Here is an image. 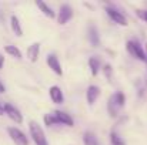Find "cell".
<instances>
[{
    "instance_id": "cell-1",
    "label": "cell",
    "mask_w": 147,
    "mask_h": 145,
    "mask_svg": "<svg viewBox=\"0 0 147 145\" xmlns=\"http://www.w3.org/2000/svg\"><path fill=\"white\" fill-rule=\"evenodd\" d=\"M29 130H30L32 140H33V142L36 145H49L43 128H42L36 121H30V122H29Z\"/></svg>"
},
{
    "instance_id": "cell-12",
    "label": "cell",
    "mask_w": 147,
    "mask_h": 145,
    "mask_svg": "<svg viewBox=\"0 0 147 145\" xmlns=\"http://www.w3.org/2000/svg\"><path fill=\"white\" fill-rule=\"evenodd\" d=\"M39 54H40V44L39 43H33V44L29 46V48H27V58L32 63H36L37 61Z\"/></svg>"
},
{
    "instance_id": "cell-8",
    "label": "cell",
    "mask_w": 147,
    "mask_h": 145,
    "mask_svg": "<svg viewBox=\"0 0 147 145\" xmlns=\"http://www.w3.org/2000/svg\"><path fill=\"white\" fill-rule=\"evenodd\" d=\"M49 96H50L51 101H53L54 104H61V102L64 101L63 91H61V88L57 87V86H51V87H50L49 88Z\"/></svg>"
},
{
    "instance_id": "cell-10",
    "label": "cell",
    "mask_w": 147,
    "mask_h": 145,
    "mask_svg": "<svg viewBox=\"0 0 147 145\" xmlns=\"http://www.w3.org/2000/svg\"><path fill=\"white\" fill-rule=\"evenodd\" d=\"M87 39H89V41H90V44L93 47H98L100 46V37H98V31L96 29V26H89Z\"/></svg>"
},
{
    "instance_id": "cell-15",
    "label": "cell",
    "mask_w": 147,
    "mask_h": 145,
    "mask_svg": "<svg viewBox=\"0 0 147 145\" xmlns=\"http://www.w3.org/2000/svg\"><path fill=\"white\" fill-rule=\"evenodd\" d=\"M83 144L84 145H98V140L93 132L86 131V132L83 134Z\"/></svg>"
},
{
    "instance_id": "cell-11",
    "label": "cell",
    "mask_w": 147,
    "mask_h": 145,
    "mask_svg": "<svg viewBox=\"0 0 147 145\" xmlns=\"http://www.w3.org/2000/svg\"><path fill=\"white\" fill-rule=\"evenodd\" d=\"M98 96H100V88L97 86H90L86 91V98H87V102L89 105H93L96 101H97Z\"/></svg>"
},
{
    "instance_id": "cell-22",
    "label": "cell",
    "mask_w": 147,
    "mask_h": 145,
    "mask_svg": "<svg viewBox=\"0 0 147 145\" xmlns=\"http://www.w3.org/2000/svg\"><path fill=\"white\" fill-rule=\"evenodd\" d=\"M137 16L147 23V10H137Z\"/></svg>"
},
{
    "instance_id": "cell-23",
    "label": "cell",
    "mask_w": 147,
    "mask_h": 145,
    "mask_svg": "<svg viewBox=\"0 0 147 145\" xmlns=\"http://www.w3.org/2000/svg\"><path fill=\"white\" fill-rule=\"evenodd\" d=\"M3 65H4V57H3V54H0V70L3 68Z\"/></svg>"
},
{
    "instance_id": "cell-16",
    "label": "cell",
    "mask_w": 147,
    "mask_h": 145,
    "mask_svg": "<svg viewBox=\"0 0 147 145\" xmlns=\"http://www.w3.org/2000/svg\"><path fill=\"white\" fill-rule=\"evenodd\" d=\"M89 68H90V73L93 76H97L98 70H100V60L97 57H90L89 58Z\"/></svg>"
},
{
    "instance_id": "cell-6",
    "label": "cell",
    "mask_w": 147,
    "mask_h": 145,
    "mask_svg": "<svg viewBox=\"0 0 147 145\" xmlns=\"http://www.w3.org/2000/svg\"><path fill=\"white\" fill-rule=\"evenodd\" d=\"M71 17H73V9L69 4H63L60 7V10H59V14H57L59 24H66Z\"/></svg>"
},
{
    "instance_id": "cell-18",
    "label": "cell",
    "mask_w": 147,
    "mask_h": 145,
    "mask_svg": "<svg viewBox=\"0 0 147 145\" xmlns=\"http://www.w3.org/2000/svg\"><path fill=\"white\" fill-rule=\"evenodd\" d=\"M111 100H113V102L116 104L117 108H121L126 102V97H124L123 93H116L114 96H111Z\"/></svg>"
},
{
    "instance_id": "cell-21",
    "label": "cell",
    "mask_w": 147,
    "mask_h": 145,
    "mask_svg": "<svg viewBox=\"0 0 147 145\" xmlns=\"http://www.w3.org/2000/svg\"><path fill=\"white\" fill-rule=\"evenodd\" d=\"M103 71H104V76L110 80V78H111V65H110V64H106V65L103 67Z\"/></svg>"
},
{
    "instance_id": "cell-24",
    "label": "cell",
    "mask_w": 147,
    "mask_h": 145,
    "mask_svg": "<svg viewBox=\"0 0 147 145\" xmlns=\"http://www.w3.org/2000/svg\"><path fill=\"white\" fill-rule=\"evenodd\" d=\"M4 91H6V87H4V86H3V83L0 81V94H3Z\"/></svg>"
},
{
    "instance_id": "cell-5",
    "label": "cell",
    "mask_w": 147,
    "mask_h": 145,
    "mask_svg": "<svg viewBox=\"0 0 147 145\" xmlns=\"http://www.w3.org/2000/svg\"><path fill=\"white\" fill-rule=\"evenodd\" d=\"M4 112H6V115H7L10 120H13L16 124H22V122H23V115H22V112H20L16 107H13L11 104H4Z\"/></svg>"
},
{
    "instance_id": "cell-4",
    "label": "cell",
    "mask_w": 147,
    "mask_h": 145,
    "mask_svg": "<svg viewBox=\"0 0 147 145\" xmlns=\"http://www.w3.org/2000/svg\"><path fill=\"white\" fill-rule=\"evenodd\" d=\"M106 13H107V16H109L116 24H119V26H127V20H126L124 14H121L117 9H114V7H111V6H107V7H106Z\"/></svg>"
},
{
    "instance_id": "cell-9",
    "label": "cell",
    "mask_w": 147,
    "mask_h": 145,
    "mask_svg": "<svg viewBox=\"0 0 147 145\" xmlns=\"http://www.w3.org/2000/svg\"><path fill=\"white\" fill-rule=\"evenodd\" d=\"M53 114L57 117V120H59L60 124H63V125H66V127H73V125H74L73 118H71L67 112H64V111H53Z\"/></svg>"
},
{
    "instance_id": "cell-7",
    "label": "cell",
    "mask_w": 147,
    "mask_h": 145,
    "mask_svg": "<svg viewBox=\"0 0 147 145\" xmlns=\"http://www.w3.org/2000/svg\"><path fill=\"white\" fill-rule=\"evenodd\" d=\"M46 63L49 65V68H51V71L57 76H63V68H61V64L59 61V58L54 55V54H49L46 57Z\"/></svg>"
},
{
    "instance_id": "cell-14",
    "label": "cell",
    "mask_w": 147,
    "mask_h": 145,
    "mask_svg": "<svg viewBox=\"0 0 147 145\" xmlns=\"http://www.w3.org/2000/svg\"><path fill=\"white\" fill-rule=\"evenodd\" d=\"M36 6H37V7L40 9V11H42L45 16H47L49 19H54V17H56V14H54V11L51 10V7H50V6H47L45 1L37 0V1H36Z\"/></svg>"
},
{
    "instance_id": "cell-20",
    "label": "cell",
    "mask_w": 147,
    "mask_h": 145,
    "mask_svg": "<svg viewBox=\"0 0 147 145\" xmlns=\"http://www.w3.org/2000/svg\"><path fill=\"white\" fill-rule=\"evenodd\" d=\"M110 141H111L113 145H126V142H124L116 132H111V134H110Z\"/></svg>"
},
{
    "instance_id": "cell-2",
    "label": "cell",
    "mask_w": 147,
    "mask_h": 145,
    "mask_svg": "<svg viewBox=\"0 0 147 145\" xmlns=\"http://www.w3.org/2000/svg\"><path fill=\"white\" fill-rule=\"evenodd\" d=\"M126 47H127V51H129L133 57H136L137 60H142V61H146L147 60V55H146V53H144V50H143V47H142L137 41L129 40L127 44H126Z\"/></svg>"
},
{
    "instance_id": "cell-13",
    "label": "cell",
    "mask_w": 147,
    "mask_h": 145,
    "mask_svg": "<svg viewBox=\"0 0 147 145\" xmlns=\"http://www.w3.org/2000/svg\"><path fill=\"white\" fill-rule=\"evenodd\" d=\"M10 27H11L13 33H14L17 37H22V36H23V29H22L20 20H19L16 16H11V17H10Z\"/></svg>"
},
{
    "instance_id": "cell-26",
    "label": "cell",
    "mask_w": 147,
    "mask_h": 145,
    "mask_svg": "<svg viewBox=\"0 0 147 145\" xmlns=\"http://www.w3.org/2000/svg\"><path fill=\"white\" fill-rule=\"evenodd\" d=\"M146 55H147V43H146Z\"/></svg>"
},
{
    "instance_id": "cell-17",
    "label": "cell",
    "mask_w": 147,
    "mask_h": 145,
    "mask_svg": "<svg viewBox=\"0 0 147 145\" xmlns=\"http://www.w3.org/2000/svg\"><path fill=\"white\" fill-rule=\"evenodd\" d=\"M4 51H6L7 54H10L11 57L17 58V60L22 58V51L16 47V46H6V47H4Z\"/></svg>"
},
{
    "instance_id": "cell-3",
    "label": "cell",
    "mask_w": 147,
    "mask_h": 145,
    "mask_svg": "<svg viewBox=\"0 0 147 145\" xmlns=\"http://www.w3.org/2000/svg\"><path fill=\"white\" fill-rule=\"evenodd\" d=\"M7 132H9L11 141H13L16 145H29L27 137H26L24 132L20 131L19 128H16V127H10V128H7Z\"/></svg>"
},
{
    "instance_id": "cell-19",
    "label": "cell",
    "mask_w": 147,
    "mask_h": 145,
    "mask_svg": "<svg viewBox=\"0 0 147 145\" xmlns=\"http://www.w3.org/2000/svg\"><path fill=\"white\" fill-rule=\"evenodd\" d=\"M45 124L47 125V127H53V125H57V124H60L59 122V120H57V117L51 112V114H46L45 115Z\"/></svg>"
},
{
    "instance_id": "cell-25",
    "label": "cell",
    "mask_w": 147,
    "mask_h": 145,
    "mask_svg": "<svg viewBox=\"0 0 147 145\" xmlns=\"http://www.w3.org/2000/svg\"><path fill=\"white\" fill-rule=\"evenodd\" d=\"M3 114H6V112H4V105L0 104V115H3Z\"/></svg>"
}]
</instances>
